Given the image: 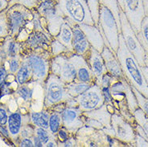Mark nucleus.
Returning a JSON list of instances; mask_svg holds the SVG:
<instances>
[{"mask_svg":"<svg viewBox=\"0 0 148 147\" xmlns=\"http://www.w3.org/2000/svg\"><path fill=\"white\" fill-rule=\"evenodd\" d=\"M145 66L148 68V54H146V57H145Z\"/></svg>","mask_w":148,"mask_h":147,"instance_id":"nucleus-52","label":"nucleus"},{"mask_svg":"<svg viewBox=\"0 0 148 147\" xmlns=\"http://www.w3.org/2000/svg\"><path fill=\"white\" fill-rule=\"evenodd\" d=\"M131 88H132V90H133L134 95L136 96L138 107L140 109H142V110L143 111L148 117V98L145 97L143 95H142L140 92H138L137 89H135L134 87L131 86Z\"/></svg>","mask_w":148,"mask_h":147,"instance_id":"nucleus-38","label":"nucleus"},{"mask_svg":"<svg viewBox=\"0 0 148 147\" xmlns=\"http://www.w3.org/2000/svg\"><path fill=\"white\" fill-rule=\"evenodd\" d=\"M82 31L85 33V36L89 42L91 47L96 49L99 52H102L106 44L100 30L96 25H88V24H80L78 25Z\"/></svg>","mask_w":148,"mask_h":147,"instance_id":"nucleus-22","label":"nucleus"},{"mask_svg":"<svg viewBox=\"0 0 148 147\" xmlns=\"http://www.w3.org/2000/svg\"><path fill=\"white\" fill-rule=\"evenodd\" d=\"M57 11L71 27L95 25L86 0H56Z\"/></svg>","mask_w":148,"mask_h":147,"instance_id":"nucleus-2","label":"nucleus"},{"mask_svg":"<svg viewBox=\"0 0 148 147\" xmlns=\"http://www.w3.org/2000/svg\"><path fill=\"white\" fill-rule=\"evenodd\" d=\"M101 54L102 55L108 73L118 79H122L125 77L117 55L112 49L105 46Z\"/></svg>","mask_w":148,"mask_h":147,"instance_id":"nucleus-20","label":"nucleus"},{"mask_svg":"<svg viewBox=\"0 0 148 147\" xmlns=\"http://www.w3.org/2000/svg\"><path fill=\"white\" fill-rule=\"evenodd\" d=\"M116 55L122 67L123 75L130 86L148 98V84L144 74L137 59L128 50L122 34L119 35V45Z\"/></svg>","mask_w":148,"mask_h":147,"instance_id":"nucleus-1","label":"nucleus"},{"mask_svg":"<svg viewBox=\"0 0 148 147\" xmlns=\"http://www.w3.org/2000/svg\"><path fill=\"white\" fill-rule=\"evenodd\" d=\"M15 93L19 97H21L25 102H28V101H30L32 100V93H33V89L29 88V86L27 85V84L19 85V87H18Z\"/></svg>","mask_w":148,"mask_h":147,"instance_id":"nucleus-36","label":"nucleus"},{"mask_svg":"<svg viewBox=\"0 0 148 147\" xmlns=\"http://www.w3.org/2000/svg\"><path fill=\"white\" fill-rule=\"evenodd\" d=\"M136 35L146 53L148 54V16L145 15L144 18H143L141 23L140 31Z\"/></svg>","mask_w":148,"mask_h":147,"instance_id":"nucleus-29","label":"nucleus"},{"mask_svg":"<svg viewBox=\"0 0 148 147\" xmlns=\"http://www.w3.org/2000/svg\"><path fill=\"white\" fill-rule=\"evenodd\" d=\"M54 38H56L57 40L60 41L61 44H63L64 46H66L71 52H73V45H72L73 29H72V27L69 24H68L66 22L64 23L60 27V29L58 35Z\"/></svg>","mask_w":148,"mask_h":147,"instance_id":"nucleus-25","label":"nucleus"},{"mask_svg":"<svg viewBox=\"0 0 148 147\" xmlns=\"http://www.w3.org/2000/svg\"><path fill=\"white\" fill-rule=\"evenodd\" d=\"M35 135L40 139L45 146L50 140L56 139V136L52 134L48 129L41 128V127H35Z\"/></svg>","mask_w":148,"mask_h":147,"instance_id":"nucleus-32","label":"nucleus"},{"mask_svg":"<svg viewBox=\"0 0 148 147\" xmlns=\"http://www.w3.org/2000/svg\"><path fill=\"white\" fill-rule=\"evenodd\" d=\"M91 85H92L91 84H87L79 81H73L71 83L66 84V89L68 93L72 97L76 98L83 92H85Z\"/></svg>","mask_w":148,"mask_h":147,"instance_id":"nucleus-28","label":"nucleus"},{"mask_svg":"<svg viewBox=\"0 0 148 147\" xmlns=\"http://www.w3.org/2000/svg\"><path fill=\"white\" fill-rule=\"evenodd\" d=\"M86 2L91 12L92 19L97 26L99 20V8H100L99 0H86Z\"/></svg>","mask_w":148,"mask_h":147,"instance_id":"nucleus-37","label":"nucleus"},{"mask_svg":"<svg viewBox=\"0 0 148 147\" xmlns=\"http://www.w3.org/2000/svg\"><path fill=\"white\" fill-rule=\"evenodd\" d=\"M75 137L78 147L110 146L108 136L103 130L87 125H84L79 129Z\"/></svg>","mask_w":148,"mask_h":147,"instance_id":"nucleus-11","label":"nucleus"},{"mask_svg":"<svg viewBox=\"0 0 148 147\" xmlns=\"http://www.w3.org/2000/svg\"><path fill=\"white\" fill-rule=\"evenodd\" d=\"M50 110V109H49ZM63 127L61 113L56 110H50V116L48 120V130L56 136V133Z\"/></svg>","mask_w":148,"mask_h":147,"instance_id":"nucleus-27","label":"nucleus"},{"mask_svg":"<svg viewBox=\"0 0 148 147\" xmlns=\"http://www.w3.org/2000/svg\"><path fill=\"white\" fill-rule=\"evenodd\" d=\"M120 24H121V34L124 39L125 44L130 52L137 59L141 67L145 66V57L146 52L142 46L140 41L138 40L135 31H134L131 25L130 24L128 19L126 18L125 12L120 10L119 11Z\"/></svg>","mask_w":148,"mask_h":147,"instance_id":"nucleus-7","label":"nucleus"},{"mask_svg":"<svg viewBox=\"0 0 148 147\" xmlns=\"http://www.w3.org/2000/svg\"><path fill=\"white\" fill-rule=\"evenodd\" d=\"M97 26L102 35L106 46L116 53L119 48V35L121 31L113 13L109 8L101 4H100L99 20Z\"/></svg>","mask_w":148,"mask_h":147,"instance_id":"nucleus-4","label":"nucleus"},{"mask_svg":"<svg viewBox=\"0 0 148 147\" xmlns=\"http://www.w3.org/2000/svg\"><path fill=\"white\" fill-rule=\"evenodd\" d=\"M18 145L19 146L23 147H33L34 143L32 141V137H25L18 140Z\"/></svg>","mask_w":148,"mask_h":147,"instance_id":"nucleus-46","label":"nucleus"},{"mask_svg":"<svg viewBox=\"0 0 148 147\" xmlns=\"http://www.w3.org/2000/svg\"><path fill=\"white\" fill-rule=\"evenodd\" d=\"M58 143V146L59 147H77V140H76V137L75 135H72V136L66 140L64 142H57Z\"/></svg>","mask_w":148,"mask_h":147,"instance_id":"nucleus-43","label":"nucleus"},{"mask_svg":"<svg viewBox=\"0 0 148 147\" xmlns=\"http://www.w3.org/2000/svg\"><path fill=\"white\" fill-rule=\"evenodd\" d=\"M124 12L130 24L137 34L140 31L141 23L145 16L143 0H123Z\"/></svg>","mask_w":148,"mask_h":147,"instance_id":"nucleus-15","label":"nucleus"},{"mask_svg":"<svg viewBox=\"0 0 148 147\" xmlns=\"http://www.w3.org/2000/svg\"><path fill=\"white\" fill-rule=\"evenodd\" d=\"M10 36L18 38L23 30L33 19V11L22 4L15 3L6 10Z\"/></svg>","mask_w":148,"mask_h":147,"instance_id":"nucleus-6","label":"nucleus"},{"mask_svg":"<svg viewBox=\"0 0 148 147\" xmlns=\"http://www.w3.org/2000/svg\"><path fill=\"white\" fill-rule=\"evenodd\" d=\"M45 101L44 108L51 109L52 107L60 103H67L73 99L66 89V84L56 75L50 72L44 85Z\"/></svg>","mask_w":148,"mask_h":147,"instance_id":"nucleus-5","label":"nucleus"},{"mask_svg":"<svg viewBox=\"0 0 148 147\" xmlns=\"http://www.w3.org/2000/svg\"><path fill=\"white\" fill-rule=\"evenodd\" d=\"M143 7H144L145 15L148 16V0H143Z\"/></svg>","mask_w":148,"mask_h":147,"instance_id":"nucleus-51","label":"nucleus"},{"mask_svg":"<svg viewBox=\"0 0 148 147\" xmlns=\"http://www.w3.org/2000/svg\"><path fill=\"white\" fill-rule=\"evenodd\" d=\"M42 1L44 0H10L9 1V7L15 3L22 4L26 8H29L30 10H35L38 8ZM8 7V8H9Z\"/></svg>","mask_w":148,"mask_h":147,"instance_id":"nucleus-39","label":"nucleus"},{"mask_svg":"<svg viewBox=\"0 0 148 147\" xmlns=\"http://www.w3.org/2000/svg\"><path fill=\"white\" fill-rule=\"evenodd\" d=\"M111 116L112 113L108 110L106 104L94 110L82 112V119L85 125L103 130L107 136L114 137L111 125Z\"/></svg>","mask_w":148,"mask_h":147,"instance_id":"nucleus-8","label":"nucleus"},{"mask_svg":"<svg viewBox=\"0 0 148 147\" xmlns=\"http://www.w3.org/2000/svg\"><path fill=\"white\" fill-rule=\"evenodd\" d=\"M1 64H4V60L3 59V57H2L1 54H0V65H1Z\"/></svg>","mask_w":148,"mask_h":147,"instance_id":"nucleus-53","label":"nucleus"},{"mask_svg":"<svg viewBox=\"0 0 148 147\" xmlns=\"http://www.w3.org/2000/svg\"><path fill=\"white\" fill-rule=\"evenodd\" d=\"M31 123L35 127H41L48 129V120L50 116V110L44 108L40 112L32 111L30 113Z\"/></svg>","mask_w":148,"mask_h":147,"instance_id":"nucleus-24","label":"nucleus"},{"mask_svg":"<svg viewBox=\"0 0 148 147\" xmlns=\"http://www.w3.org/2000/svg\"><path fill=\"white\" fill-rule=\"evenodd\" d=\"M85 59L89 64V68L94 76L95 83L101 86L104 75L107 73V70L101 52L91 47L89 55Z\"/></svg>","mask_w":148,"mask_h":147,"instance_id":"nucleus-19","label":"nucleus"},{"mask_svg":"<svg viewBox=\"0 0 148 147\" xmlns=\"http://www.w3.org/2000/svg\"><path fill=\"white\" fill-rule=\"evenodd\" d=\"M8 75V70L6 69L4 64L0 65V88L5 84V81Z\"/></svg>","mask_w":148,"mask_h":147,"instance_id":"nucleus-45","label":"nucleus"},{"mask_svg":"<svg viewBox=\"0 0 148 147\" xmlns=\"http://www.w3.org/2000/svg\"><path fill=\"white\" fill-rule=\"evenodd\" d=\"M32 124L30 114H23L20 112H15L9 114L8 121V129L11 140L18 141L19 133L27 125Z\"/></svg>","mask_w":148,"mask_h":147,"instance_id":"nucleus-18","label":"nucleus"},{"mask_svg":"<svg viewBox=\"0 0 148 147\" xmlns=\"http://www.w3.org/2000/svg\"><path fill=\"white\" fill-rule=\"evenodd\" d=\"M68 52H71L69 50V48L53 37L51 42V53H52V57L60 54H62V53H68Z\"/></svg>","mask_w":148,"mask_h":147,"instance_id":"nucleus-33","label":"nucleus"},{"mask_svg":"<svg viewBox=\"0 0 148 147\" xmlns=\"http://www.w3.org/2000/svg\"><path fill=\"white\" fill-rule=\"evenodd\" d=\"M9 114L7 109L3 105H0V125L5 126L8 124Z\"/></svg>","mask_w":148,"mask_h":147,"instance_id":"nucleus-42","label":"nucleus"},{"mask_svg":"<svg viewBox=\"0 0 148 147\" xmlns=\"http://www.w3.org/2000/svg\"><path fill=\"white\" fill-rule=\"evenodd\" d=\"M73 29V49L75 54L82 55L85 59L87 58L89 55L91 45L85 36V33L82 31L78 25H74L72 27Z\"/></svg>","mask_w":148,"mask_h":147,"instance_id":"nucleus-21","label":"nucleus"},{"mask_svg":"<svg viewBox=\"0 0 148 147\" xmlns=\"http://www.w3.org/2000/svg\"><path fill=\"white\" fill-rule=\"evenodd\" d=\"M70 57L76 68V79L74 81H79L91 85L94 84L95 78L86 59L82 55L75 53H71Z\"/></svg>","mask_w":148,"mask_h":147,"instance_id":"nucleus-17","label":"nucleus"},{"mask_svg":"<svg viewBox=\"0 0 148 147\" xmlns=\"http://www.w3.org/2000/svg\"><path fill=\"white\" fill-rule=\"evenodd\" d=\"M35 134V126L32 124L25 125L18 136V140L21 138H25V137H32Z\"/></svg>","mask_w":148,"mask_h":147,"instance_id":"nucleus-40","label":"nucleus"},{"mask_svg":"<svg viewBox=\"0 0 148 147\" xmlns=\"http://www.w3.org/2000/svg\"><path fill=\"white\" fill-rule=\"evenodd\" d=\"M10 0H0V13L6 11L9 7Z\"/></svg>","mask_w":148,"mask_h":147,"instance_id":"nucleus-47","label":"nucleus"},{"mask_svg":"<svg viewBox=\"0 0 148 147\" xmlns=\"http://www.w3.org/2000/svg\"><path fill=\"white\" fill-rule=\"evenodd\" d=\"M71 53L73 52L56 55L51 60L50 72L58 77L65 84L71 83L76 79V68L71 59Z\"/></svg>","mask_w":148,"mask_h":147,"instance_id":"nucleus-10","label":"nucleus"},{"mask_svg":"<svg viewBox=\"0 0 148 147\" xmlns=\"http://www.w3.org/2000/svg\"><path fill=\"white\" fill-rule=\"evenodd\" d=\"M134 146L138 147H142V146L148 147V141L147 139H145L143 137L140 136L139 134L136 133V135H135Z\"/></svg>","mask_w":148,"mask_h":147,"instance_id":"nucleus-44","label":"nucleus"},{"mask_svg":"<svg viewBox=\"0 0 148 147\" xmlns=\"http://www.w3.org/2000/svg\"><path fill=\"white\" fill-rule=\"evenodd\" d=\"M141 69H142L143 72V74H144L145 78H146L147 82V84H148V68L147 66L141 67Z\"/></svg>","mask_w":148,"mask_h":147,"instance_id":"nucleus-50","label":"nucleus"},{"mask_svg":"<svg viewBox=\"0 0 148 147\" xmlns=\"http://www.w3.org/2000/svg\"><path fill=\"white\" fill-rule=\"evenodd\" d=\"M32 141H33V143H34V146L35 147H44L45 146V145L44 143L40 141V139L37 136H36L35 134H34V136L32 137Z\"/></svg>","mask_w":148,"mask_h":147,"instance_id":"nucleus-48","label":"nucleus"},{"mask_svg":"<svg viewBox=\"0 0 148 147\" xmlns=\"http://www.w3.org/2000/svg\"><path fill=\"white\" fill-rule=\"evenodd\" d=\"M133 115L136 123L143 128L148 138V117L147 116V114L138 107L134 110Z\"/></svg>","mask_w":148,"mask_h":147,"instance_id":"nucleus-31","label":"nucleus"},{"mask_svg":"<svg viewBox=\"0 0 148 147\" xmlns=\"http://www.w3.org/2000/svg\"><path fill=\"white\" fill-rule=\"evenodd\" d=\"M77 105L82 112H89L100 108L105 104L102 89L96 83L92 84L85 92L75 98Z\"/></svg>","mask_w":148,"mask_h":147,"instance_id":"nucleus-13","label":"nucleus"},{"mask_svg":"<svg viewBox=\"0 0 148 147\" xmlns=\"http://www.w3.org/2000/svg\"><path fill=\"white\" fill-rule=\"evenodd\" d=\"M111 125L114 133V137L126 146H135L134 127L118 113H114L111 116Z\"/></svg>","mask_w":148,"mask_h":147,"instance_id":"nucleus-12","label":"nucleus"},{"mask_svg":"<svg viewBox=\"0 0 148 147\" xmlns=\"http://www.w3.org/2000/svg\"><path fill=\"white\" fill-rule=\"evenodd\" d=\"M62 125L72 135H76L85 125L82 119V111L77 106H66L61 112Z\"/></svg>","mask_w":148,"mask_h":147,"instance_id":"nucleus-16","label":"nucleus"},{"mask_svg":"<svg viewBox=\"0 0 148 147\" xmlns=\"http://www.w3.org/2000/svg\"><path fill=\"white\" fill-rule=\"evenodd\" d=\"M71 136H72V134H71L66 129H64V127H62L56 133L57 142H64L66 140L69 139Z\"/></svg>","mask_w":148,"mask_h":147,"instance_id":"nucleus-41","label":"nucleus"},{"mask_svg":"<svg viewBox=\"0 0 148 147\" xmlns=\"http://www.w3.org/2000/svg\"><path fill=\"white\" fill-rule=\"evenodd\" d=\"M0 54L2 55L4 63L6 60L16 55L22 54L21 42L14 37L8 36L4 39L3 44L0 45Z\"/></svg>","mask_w":148,"mask_h":147,"instance_id":"nucleus-23","label":"nucleus"},{"mask_svg":"<svg viewBox=\"0 0 148 147\" xmlns=\"http://www.w3.org/2000/svg\"><path fill=\"white\" fill-rule=\"evenodd\" d=\"M53 37L48 31H32L27 40L21 43L22 53L31 52L37 49H44L51 52V42Z\"/></svg>","mask_w":148,"mask_h":147,"instance_id":"nucleus-14","label":"nucleus"},{"mask_svg":"<svg viewBox=\"0 0 148 147\" xmlns=\"http://www.w3.org/2000/svg\"><path fill=\"white\" fill-rule=\"evenodd\" d=\"M22 61L26 63L32 72V83L44 85L50 74L51 60L52 55L51 52L44 49H37L31 52L22 53Z\"/></svg>","mask_w":148,"mask_h":147,"instance_id":"nucleus-3","label":"nucleus"},{"mask_svg":"<svg viewBox=\"0 0 148 147\" xmlns=\"http://www.w3.org/2000/svg\"><path fill=\"white\" fill-rule=\"evenodd\" d=\"M56 3V0H44L36 8L38 13L45 20L47 30L52 37L58 35L60 27L65 22L57 11Z\"/></svg>","mask_w":148,"mask_h":147,"instance_id":"nucleus-9","label":"nucleus"},{"mask_svg":"<svg viewBox=\"0 0 148 147\" xmlns=\"http://www.w3.org/2000/svg\"><path fill=\"white\" fill-rule=\"evenodd\" d=\"M99 3L101 5L106 6V8H108L111 11V12L113 13V15L114 16L116 22L118 24L119 30L121 31V24H120V17H119V3L118 0H99Z\"/></svg>","mask_w":148,"mask_h":147,"instance_id":"nucleus-30","label":"nucleus"},{"mask_svg":"<svg viewBox=\"0 0 148 147\" xmlns=\"http://www.w3.org/2000/svg\"><path fill=\"white\" fill-rule=\"evenodd\" d=\"M45 147H58V143H57V140L52 139L48 142V143L45 146Z\"/></svg>","mask_w":148,"mask_h":147,"instance_id":"nucleus-49","label":"nucleus"},{"mask_svg":"<svg viewBox=\"0 0 148 147\" xmlns=\"http://www.w3.org/2000/svg\"><path fill=\"white\" fill-rule=\"evenodd\" d=\"M10 35L9 24L6 11L0 13V40L5 39Z\"/></svg>","mask_w":148,"mask_h":147,"instance_id":"nucleus-34","label":"nucleus"},{"mask_svg":"<svg viewBox=\"0 0 148 147\" xmlns=\"http://www.w3.org/2000/svg\"><path fill=\"white\" fill-rule=\"evenodd\" d=\"M32 70L30 69V68L26 63L22 61L21 66L15 74V81H17L18 85H23L32 83Z\"/></svg>","mask_w":148,"mask_h":147,"instance_id":"nucleus-26","label":"nucleus"},{"mask_svg":"<svg viewBox=\"0 0 148 147\" xmlns=\"http://www.w3.org/2000/svg\"><path fill=\"white\" fill-rule=\"evenodd\" d=\"M8 64V72L12 75H15L22 64V55H16L6 60Z\"/></svg>","mask_w":148,"mask_h":147,"instance_id":"nucleus-35","label":"nucleus"}]
</instances>
